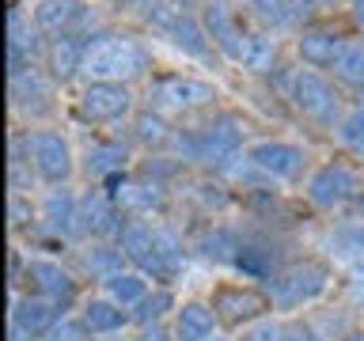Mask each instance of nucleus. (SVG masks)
<instances>
[{
	"label": "nucleus",
	"mask_w": 364,
	"mask_h": 341,
	"mask_svg": "<svg viewBox=\"0 0 364 341\" xmlns=\"http://www.w3.org/2000/svg\"><path fill=\"white\" fill-rule=\"evenodd\" d=\"M148 65L144 50L136 45L129 34H99L87 42L84 50V72L95 84H122V80L141 76Z\"/></svg>",
	"instance_id": "obj_1"
},
{
	"label": "nucleus",
	"mask_w": 364,
	"mask_h": 341,
	"mask_svg": "<svg viewBox=\"0 0 364 341\" xmlns=\"http://www.w3.org/2000/svg\"><path fill=\"white\" fill-rule=\"evenodd\" d=\"M122 254L129 258L133 266L144 273V277H152V281H171L178 273L175 261H167L164 254H159L156 227H148L141 220H129V224L122 227Z\"/></svg>",
	"instance_id": "obj_2"
},
{
	"label": "nucleus",
	"mask_w": 364,
	"mask_h": 341,
	"mask_svg": "<svg viewBox=\"0 0 364 341\" xmlns=\"http://www.w3.org/2000/svg\"><path fill=\"white\" fill-rule=\"evenodd\" d=\"M323 288H326V269L315 266V261L289 266L284 273H277V277L269 281V296H273V303H281V307H296V303L318 296Z\"/></svg>",
	"instance_id": "obj_3"
},
{
	"label": "nucleus",
	"mask_w": 364,
	"mask_h": 341,
	"mask_svg": "<svg viewBox=\"0 0 364 341\" xmlns=\"http://www.w3.org/2000/svg\"><path fill=\"white\" fill-rule=\"evenodd\" d=\"M292 102L300 107L311 121H323V125H330L338 118V91L326 84L318 72H296L292 76Z\"/></svg>",
	"instance_id": "obj_4"
},
{
	"label": "nucleus",
	"mask_w": 364,
	"mask_h": 341,
	"mask_svg": "<svg viewBox=\"0 0 364 341\" xmlns=\"http://www.w3.org/2000/svg\"><path fill=\"white\" fill-rule=\"evenodd\" d=\"M239 141H243V136H239V125L232 118H220V121L205 125L198 136H186L182 148H186L193 159H205V163H224L228 156H235Z\"/></svg>",
	"instance_id": "obj_5"
},
{
	"label": "nucleus",
	"mask_w": 364,
	"mask_h": 341,
	"mask_svg": "<svg viewBox=\"0 0 364 341\" xmlns=\"http://www.w3.org/2000/svg\"><path fill=\"white\" fill-rule=\"evenodd\" d=\"M27 148H31L34 170H38L46 182H65L68 178V170H73V156H68V144L61 141V133L42 129V133H34L27 141Z\"/></svg>",
	"instance_id": "obj_6"
},
{
	"label": "nucleus",
	"mask_w": 364,
	"mask_h": 341,
	"mask_svg": "<svg viewBox=\"0 0 364 341\" xmlns=\"http://www.w3.org/2000/svg\"><path fill=\"white\" fill-rule=\"evenodd\" d=\"M133 107V95L125 91V84H87V91L80 95V114L87 121H114Z\"/></svg>",
	"instance_id": "obj_7"
},
{
	"label": "nucleus",
	"mask_w": 364,
	"mask_h": 341,
	"mask_svg": "<svg viewBox=\"0 0 364 341\" xmlns=\"http://www.w3.org/2000/svg\"><path fill=\"white\" fill-rule=\"evenodd\" d=\"M353 190H357V175L346 163H326L315 170L311 186H307V197L315 205H323V209H334V205L353 197Z\"/></svg>",
	"instance_id": "obj_8"
},
{
	"label": "nucleus",
	"mask_w": 364,
	"mask_h": 341,
	"mask_svg": "<svg viewBox=\"0 0 364 341\" xmlns=\"http://www.w3.org/2000/svg\"><path fill=\"white\" fill-rule=\"evenodd\" d=\"M213 99V87L209 84H198V80H182V76H171V80H159L152 87V102L159 110H193L201 102Z\"/></svg>",
	"instance_id": "obj_9"
},
{
	"label": "nucleus",
	"mask_w": 364,
	"mask_h": 341,
	"mask_svg": "<svg viewBox=\"0 0 364 341\" xmlns=\"http://www.w3.org/2000/svg\"><path fill=\"white\" fill-rule=\"evenodd\" d=\"M57 311H61V303L46 300V296H27V300L11 303V326H19L27 337L50 334L57 326Z\"/></svg>",
	"instance_id": "obj_10"
},
{
	"label": "nucleus",
	"mask_w": 364,
	"mask_h": 341,
	"mask_svg": "<svg viewBox=\"0 0 364 341\" xmlns=\"http://www.w3.org/2000/svg\"><path fill=\"white\" fill-rule=\"evenodd\" d=\"M205 31L213 34V42L220 45L228 57H235V61H239V50H243V38H247V34L239 31L235 8L228 4V0H213V4L205 8Z\"/></svg>",
	"instance_id": "obj_11"
},
{
	"label": "nucleus",
	"mask_w": 364,
	"mask_h": 341,
	"mask_svg": "<svg viewBox=\"0 0 364 341\" xmlns=\"http://www.w3.org/2000/svg\"><path fill=\"white\" fill-rule=\"evenodd\" d=\"M266 307H269V300L255 288H220L213 311L220 315L228 326H239V323H247V318H258Z\"/></svg>",
	"instance_id": "obj_12"
},
{
	"label": "nucleus",
	"mask_w": 364,
	"mask_h": 341,
	"mask_svg": "<svg viewBox=\"0 0 364 341\" xmlns=\"http://www.w3.org/2000/svg\"><path fill=\"white\" fill-rule=\"evenodd\" d=\"M27 281H31V288L34 296H46V300H53V303H68L76 296V284L73 277L61 269V266H53V261H27Z\"/></svg>",
	"instance_id": "obj_13"
},
{
	"label": "nucleus",
	"mask_w": 364,
	"mask_h": 341,
	"mask_svg": "<svg viewBox=\"0 0 364 341\" xmlns=\"http://www.w3.org/2000/svg\"><path fill=\"white\" fill-rule=\"evenodd\" d=\"M250 163L269 170L273 178H292V175H300V167H304V152L292 144H281V141H262V144L250 148Z\"/></svg>",
	"instance_id": "obj_14"
},
{
	"label": "nucleus",
	"mask_w": 364,
	"mask_h": 341,
	"mask_svg": "<svg viewBox=\"0 0 364 341\" xmlns=\"http://www.w3.org/2000/svg\"><path fill=\"white\" fill-rule=\"evenodd\" d=\"M80 227H84L87 235H114V232H122V220H118L114 201L102 197V193H87V197L80 201Z\"/></svg>",
	"instance_id": "obj_15"
},
{
	"label": "nucleus",
	"mask_w": 364,
	"mask_h": 341,
	"mask_svg": "<svg viewBox=\"0 0 364 341\" xmlns=\"http://www.w3.org/2000/svg\"><path fill=\"white\" fill-rule=\"evenodd\" d=\"M341 50H346V38H341L338 31H326V27H315V31H307L300 38V57L307 65H315V68L334 65L341 57Z\"/></svg>",
	"instance_id": "obj_16"
},
{
	"label": "nucleus",
	"mask_w": 364,
	"mask_h": 341,
	"mask_svg": "<svg viewBox=\"0 0 364 341\" xmlns=\"http://www.w3.org/2000/svg\"><path fill=\"white\" fill-rule=\"evenodd\" d=\"M80 19H84V4L80 0H38V8H34V23L50 34H61Z\"/></svg>",
	"instance_id": "obj_17"
},
{
	"label": "nucleus",
	"mask_w": 364,
	"mask_h": 341,
	"mask_svg": "<svg viewBox=\"0 0 364 341\" xmlns=\"http://www.w3.org/2000/svg\"><path fill=\"white\" fill-rule=\"evenodd\" d=\"M84 50L87 45H80V38H68V34L53 38V45H50V72L57 80H73L80 68H84Z\"/></svg>",
	"instance_id": "obj_18"
},
{
	"label": "nucleus",
	"mask_w": 364,
	"mask_h": 341,
	"mask_svg": "<svg viewBox=\"0 0 364 341\" xmlns=\"http://www.w3.org/2000/svg\"><path fill=\"white\" fill-rule=\"evenodd\" d=\"M213 307H205V303H186L178 311V341H205L213 334Z\"/></svg>",
	"instance_id": "obj_19"
},
{
	"label": "nucleus",
	"mask_w": 364,
	"mask_h": 341,
	"mask_svg": "<svg viewBox=\"0 0 364 341\" xmlns=\"http://www.w3.org/2000/svg\"><path fill=\"white\" fill-rule=\"evenodd\" d=\"M84 326L91 334H114V330L125 326V311L114 300H91L84 307Z\"/></svg>",
	"instance_id": "obj_20"
},
{
	"label": "nucleus",
	"mask_w": 364,
	"mask_h": 341,
	"mask_svg": "<svg viewBox=\"0 0 364 341\" xmlns=\"http://www.w3.org/2000/svg\"><path fill=\"white\" fill-rule=\"evenodd\" d=\"M42 216H46V224L53 227V232H73L76 227V220H80V209H76V201L68 197V193H61V190H53L50 197H46V205H42Z\"/></svg>",
	"instance_id": "obj_21"
},
{
	"label": "nucleus",
	"mask_w": 364,
	"mask_h": 341,
	"mask_svg": "<svg viewBox=\"0 0 364 341\" xmlns=\"http://www.w3.org/2000/svg\"><path fill=\"white\" fill-rule=\"evenodd\" d=\"M273 57H277V50H273V42L266 38V34L255 31V34H247V38H243V50H239L243 68H250V72H269Z\"/></svg>",
	"instance_id": "obj_22"
},
{
	"label": "nucleus",
	"mask_w": 364,
	"mask_h": 341,
	"mask_svg": "<svg viewBox=\"0 0 364 341\" xmlns=\"http://www.w3.org/2000/svg\"><path fill=\"white\" fill-rule=\"evenodd\" d=\"M107 292H110V300L118 307H136L148 296L141 273H114V277L107 281Z\"/></svg>",
	"instance_id": "obj_23"
},
{
	"label": "nucleus",
	"mask_w": 364,
	"mask_h": 341,
	"mask_svg": "<svg viewBox=\"0 0 364 341\" xmlns=\"http://www.w3.org/2000/svg\"><path fill=\"white\" fill-rule=\"evenodd\" d=\"M334 72L341 84L349 87H364V42H346V50L334 61Z\"/></svg>",
	"instance_id": "obj_24"
},
{
	"label": "nucleus",
	"mask_w": 364,
	"mask_h": 341,
	"mask_svg": "<svg viewBox=\"0 0 364 341\" xmlns=\"http://www.w3.org/2000/svg\"><path fill=\"white\" fill-rule=\"evenodd\" d=\"M122 163H125V148L122 144H95L87 152V170L91 175H118Z\"/></svg>",
	"instance_id": "obj_25"
},
{
	"label": "nucleus",
	"mask_w": 364,
	"mask_h": 341,
	"mask_svg": "<svg viewBox=\"0 0 364 341\" xmlns=\"http://www.w3.org/2000/svg\"><path fill=\"white\" fill-rule=\"evenodd\" d=\"M338 141L346 144V148H353V152H364V107L341 118V125H338Z\"/></svg>",
	"instance_id": "obj_26"
},
{
	"label": "nucleus",
	"mask_w": 364,
	"mask_h": 341,
	"mask_svg": "<svg viewBox=\"0 0 364 341\" xmlns=\"http://www.w3.org/2000/svg\"><path fill=\"white\" fill-rule=\"evenodd\" d=\"M31 95L46 99V87H42V80L27 68V72L11 76V99H16V107H31Z\"/></svg>",
	"instance_id": "obj_27"
},
{
	"label": "nucleus",
	"mask_w": 364,
	"mask_h": 341,
	"mask_svg": "<svg viewBox=\"0 0 364 341\" xmlns=\"http://www.w3.org/2000/svg\"><path fill=\"white\" fill-rule=\"evenodd\" d=\"M118 261H122V258H118V250L99 247V250H91V254H87L84 266H87V273H99L102 281H110L114 273H122V269H118Z\"/></svg>",
	"instance_id": "obj_28"
},
{
	"label": "nucleus",
	"mask_w": 364,
	"mask_h": 341,
	"mask_svg": "<svg viewBox=\"0 0 364 341\" xmlns=\"http://www.w3.org/2000/svg\"><path fill=\"white\" fill-rule=\"evenodd\" d=\"M171 34H175V42H178V45H186L190 53H205L201 31H198V23H193V19L186 16V11L178 16V23H175V31H171Z\"/></svg>",
	"instance_id": "obj_29"
},
{
	"label": "nucleus",
	"mask_w": 364,
	"mask_h": 341,
	"mask_svg": "<svg viewBox=\"0 0 364 341\" xmlns=\"http://www.w3.org/2000/svg\"><path fill=\"white\" fill-rule=\"evenodd\" d=\"M136 136H141L144 144H164L167 141V121L159 118V114H141V118H136Z\"/></svg>",
	"instance_id": "obj_30"
},
{
	"label": "nucleus",
	"mask_w": 364,
	"mask_h": 341,
	"mask_svg": "<svg viewBox=\"0 0 364 341\" xmlns=\"http://www.w3.org/2000/svg\"><path fill=\"white\" fill-rule=\"evenodd\" d=\"M171 307V296L167 292H156V296H144L141 303H136V318H141L144 326H152V323H159L164 318V311Z\"/></svg>",
	"instance_id": "obj_31"
},
{
	"label": "nucleus",
	"mask_w": 364,
	"mask_h": 341,
	"mask_svg": "<svg viewBox=\"0 0 364 341\" xmlns=\"http://www.w3.org/2000/svg\"><path fill=\"white\" fill-rule=\"evenodd\" d=\"M46 341H91V330L84 323H57L46 334Z\"/></svg>",
	"instance_id": "obj_32"
},
{
	"label": "nucleus",
	"mask_w": 364,
	"mask_h": 341,
	"mask_svg": "<svg viewBox=\"0 0 364 341\" xmlns=\"http://www.w3.org/2000/svg\"><path fill=\"white\" fill-rule=\"evenodd\" d=\"M235 266H243L247 273H266V261H262V250H250V247H243V254H235Z\"/></svg>",
	"instance_id": "obj_33"
},
{
	"label": "nucleus",
	"mask_w": 364,
	"mask_h": 341,
	"mask_svg": "<svg viewBox=\"0 0 364 341\" xmlns=\"http://www.w3.org/2000/svg\"><path fill=\"white\" fill-rule=\"evenodd\" d=\"M284 337V330L281 326H273V323H262V326H255L250 334L243 337V341H281Z\"/></svg>",
	"instance_id": "obj_34"
},
{
	"label": "nucleus",
	"mask_w": 364,
	"mask_h": 341,
	"mask_svg": "<svg viewBox=\"0 0 364 341\" xmlns=\"http://www.w3.org/2000/svg\"><path fill=\"white\" fill-rule=\"evenodd\" d=\"M281 341H318V337H315V330H311V326L292 323L289 330H284V337H281Z\"/></svg>",
	"instance_id": "obj_35"
},
{
	"label": "nucleus",
	"mask_w": 364,
	"mask_h": 341,
	"mask_svg": "<svg viewBox=\"0 0 364 341\" xmlns=\"http://www.w3.org/2000/svg\"><path fill=\"white\" fill-rule=\"evenodd\" d=\"M27 205H23L19 201V193H11V227H23V224H27Z\"/></svg>",
	"instance_id": "obj_36"
},
{
	"label": "nucleus",
	"mask_w": 364,
	"mask_h": 341,
	"mask_svg": "<svg viewBox=\"0 0 364 341\" xmlns=\"http://www.w3.org/2000/svg\"><path fill=\"white\" fill-rule=\"evenodd\" d=\"M141 341H167V334H164V330H159V323H152V326H144Z\"/></svg>",
	"instance_id": "obj_37"
},
{
	"label": "nucleus",
	"mask_w": 364,
	"mask_h": 341,
	"mask_svg": "<svg viewBox=\"0 0 364 341\" xmlns=\"http://www.w3.org/2000/svg\"><path fill=\"white\" fill-rule=\"evenodd\" d=\"M353 19L364 27V0H353Z\"/></svg>",
	"instance_id": "obj_38"
},
{
	"label": "nucleus",
	"mask_w": 364,
	"mask_h": 341,
	"mask_svg": "<svg viewBox=\"0 0 364 341\" xmlns=\"http://www.w3.org/2000/svg\"><path fill=\"white\" fill-rule=\"evenodd\" d=\"M11 341H27V334H23L19 326H11Z\"/></svg>",
	"instance_id": "obj_39"
},
{
	"label": "nucleus",
	"mask_w": 364,
	"mask_h": 341,
	"mask_svg": "<svg viewBox=\"0 0 364 341\" xmlns=\"http://www.w3.org/2000/svg\"><path fill=\"white\" fill-rule=\"evenodd\" d=\"M205 341H224V337H216V334H209V337H205Z\"/></svg>",
	"instance_id": "obj_40"
},
{
	"label": "nucleus",
	"mask_w": 364,
	"mask_h": 341,
	"mask_svg": "<svg viewBox=\"0 0 364 341\" xmlns=\"http://www.w3.org/2000/svg\"><path fill=\"white\" fill-rule=\"evenodd\" d=\"M349 341H364V334H357V337H349Z\"/></svg>",
	"instance_id": "obj_41"
},
{
	"label": "nucleus",
	"mask_w": 364,
	"mask_h": 341,
	"mask_svg": "<svg viewBox=\"0 0 364 341\" xmlns=\"http://www.w3.org/2000/svg\"><path fill=\"white\" fill-rule=\"evenodd\" d=\"M323 4H326V0H323Z\"/></svg>",
	"instance_id": "obj_42"
}]
</instances>
